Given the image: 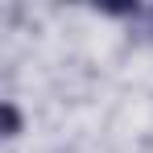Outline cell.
Listing matches in <instances>:
<instances>
[{"mask_svg":"<svg viewBox=\"0 0 153 153\" xmlns=\"http://www.w3.org/2000/svg\"><path fill=\"white\" fill-rule=\"evenodd\" d=\"M124 29H128V37L137 46H149L153 50V4H141L137 0V8H132V17L124 21Z\"/></svg>","mask_w":153,"mask_h":153,"instance_id":"obj_1","label":"cell"},{"mask_svg":"<svg viewBox=\"0 0 153 153\" xmlns=\"http://www.w3.org/2000/svg\"><path fill=\"white\" fill-rule=\"evenodd\" d=\"M21 132H25V116H21L17 100H0V137L4 141H17Z\"/></svg>","mask_w":153,"mask_h":153,"instance_id":"obj_2","label":"cell"}]
</instances>
